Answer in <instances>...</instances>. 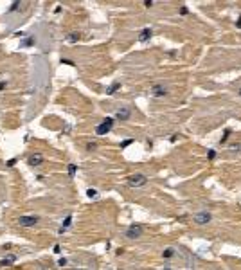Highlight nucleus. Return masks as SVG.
Returning <instances> with one entry per match:
<instances>
[{
	"label": "nucleus",
	"mask_w": 241,
	"mask_h": 270,
	"mask_svg": "<svg viewBox=\"0 0 241 270\" xmlns=\"http://www.w3.org/2000/svg\"><path fill=\"white\" fill-rule=\"evenodd\" d=\"M18 7H20V2H13V4H11V7H9V13H14Z\"/></svg>",
	"instance_id": "nucleus-20"
},
{
	"label": "nucleus",
	"mask_w": 241,
	"mask_h": 270,
	"mask_svg": "<svg viewBox=\"0 0 241 270\" xmlns=\"http://www.w3.org/2000/svg\"><path fill=\"white\" fill-rule=\"evenodd\" d=\"M115 117H117L119 121H128V119L132 117V110H130V108H119V110L115 112Z\"/></svg>",
	"instance_id": "nucleus-8"
},
{
	"label": "nucleus",
	"mask_w": 241,
	"mask_h": 270,
	"mask_svg": "<svg viewBox=\"0 0 241 270\" xmlns=\"http://www.w3.org/2000/svg\"><path fill=\"white\" fill-rule=\"evenodd\" d=\"M76 171H78V166H76V164H70V166H68V176L72 178V176L76 175Z\"/></svg>",
	"instance_id": "nucleus-16"
},
{
	"label": "nucleus",
	"mask_w": 241,
	"mask_h": 270,
	"mask_svg": "<svg viewBox=\"0 0 241 270\" xmlns=\"http://www.w3.org/2000/svg\"><path fill=\"white\" fill-rule=\"evenodd\" d=\"M238 95H239V97H241V88H239V90H238Z\"/></svg>",
	"instance_id": "nucleus-32"
},
{
	"label": "nucleus",
	"mask_w": 241,
	"mask_h": 270,
	"mask_svg": "<svg viewBox=\"0 0 241 270\" xmlns=\"http://www.w3.org/2000/svg\"><path fill=\"white\" fill-rule=\"evenodd\" d=\"M241 149V144L239 142H234V144H230V151H239Z\"/></svg>",
	"instance_id": "nucleus-21"
},
{
	"label": "nucleus",
	"mask_w": 241,
	"mask_h": 270,
	"mask_svg": "<svg viewBox=\"0 0 241 270\" xmlns=\"http://www.w3.org/2000/svg\"><path fill=\"white\" fill-rule=\"evenodd\" d=\"M211 220H212V214L209 211H200V213H196V214L193 216V222L196 225H207Z\"/></svg>",
	"instance_id": "nucleus-3"
},
{
	"label": "nucleus",
	"mask_w": 241,
	"mask_h": 270,
	"mask_svg": "<svg viewBox=\"0 0 241 270\" xmlns=\"http://www.w3.org/2000/svg\"><path fill=\"white\" fill-rule=\"evenodd\" d=\"M164 270H169V268H164Z\"/></svg>",
	"instance_id": "nucleus-33"
},
{
	"label": "nucleus",
	"mask_w": 241,
	"mask_h": 270,
	"mask_svg": "<svg viewBox=\"0 0 241 270\" xmlns=\"http://www.w3.org/2000/svg\"><path fill=\"white\" fill-rule=\"evenodd\" d=\"M207 159H209V160H214L216 159V151L214 149H209V151H207Z\"/></svg>",
	"instance_id": "nucleus-19"
},
{
	"label": "nucleus",
	"mask_w": 241,
	"mask_h": 270,
	"mask_svg": "<svg viewBox=\"0 0 241 270\" xmlns=\"http://www.w3.org/2000/svg\"><path fill=\"white\" fill-rule=\"evenodd\" d=\"M151 34H153V31H151V27H144L142 31H140V34H139V41H147L151 38Z\"/></svg>",
	"instance_id": "nucleus-9"
},
{
	"label": "nucleus",
	"mask_w": 241,
	"mask_h": 270,
	"mask_svg": "<svg viewBox=\"0 0 241 270\" xmlns=\"http://www.w3.org/2000/svg\"><path fill=\"white\" fill-rule=\"evenodd\" d=\"M95 148H97V144H95V142H88V144H86V149H88V151H94Z\"/></svg>",
	"instance_id": "nucleus-23"
},
{
	"label": "nucleus",
	"mask_w": 241,
	"mask_h": 270,
	"mask_svg": "<svg viewBox=\"0 0 241 270\" xmlns=\"http://www.w3.org/2000/svg\"><path fill=\"white\" fill-rule=\"evenodd\" d=\"M119 88H120V83H113L112 87H108V88H106V94H108V95H112L113 92H117Z\"/></svg>",
	"instance_id": "nucleus-14"
},
{
	"label": "nucleus",
	"mask_w": 241,
	"mask_h": 270,
	"mask_svg": "<svg viewBox=\"0 0 241 270\" xmlns=\"http://www.w3.org/2000/svg\"><path fill=\"white\" fill-rule=\"evenodd\" d=\"M178 11H180V14H182V16H186V14H189V9L186 7V6H182V7H180Z\"/></svg>",
	"instance_id": "nucleus-22"
},
{
	"label": "nucleus",
	"mask_w": 241,
	"mask_h": 270,
	"mask_svg": "<svg viewBox=\"0 0 241 270\" xmlns=\"http://www.w3.org/2000/svg\"><path fill=\"white\" fill-rule=\"evenodd\" d=\"M112 126H113V119H112V117H106L105 121L95 128V133L97 135H105V133H108V132L112 130Z\"/></svg>",
	"instance_id": "nucleus-5"
},
{
	"label": "nucleus",
	"mask_w": 241,
	"mask_h": 270,
	"mask_svg": "<svg viewBox=\"0 0 241 270\" xmlns=\"http://www.w3.org/2000/svg\"><path fill=\"white\" fill-rule=\"evenodd\" d=\"M27 164L33 166V168H36V166L43 164V155H40V153H31V155L27 157Z\"/></svg>",
	"instance_id": "nucleus-7"
},
{
	"label": "nucleus",
	"mask_w": 241,
	"mask_h": 270,
	"mask_svg": "<svg viewBox=\"0 0 241 270\" xmlns=\"http://www.w3.org/2000/svg\"><path fill=\"white\" fill-rule=\"evenodd\" d=\"M2 249H4V250H9V249H11V243H6V245H2Z\"/></svg>",
	"instance_id": "nucleus-28"
},
{
	"label": "nucleus",
	"mask_w": 241,
	"mask_h": 270,
	"mask_svg": "<svg viewBox=\"0 0 241 270\" xmlns=\"http://www.w3.org/2000/svg\"><path fill=\"white\" fill-rule=\"evenodd\" d=\"M86 196H88V198H97V191H95V189H86Z\"/></svg>",
	"instance_id": "nucleus-18"
},
{
	"label": "nucleus",
	"mask_w": 241,
	"mask_h": 270,
	"mask_svg": "<svg viewBox=\"0 0 241 270\" xmlns=\"http://www.w3.org/2000/svg\"><path fill=\"white\" fill-rule=\"evenodd\" d=\"M79 38H81L79 33H70V34H67V41H68V43H76Z\"/></svg>",
	"instance_id": "nucleus-12"
},
{
	"label": "nucleus",
	"mask_w": 241,
	"mask_h": 270,
	"mask_svg": "<svg viewBox=\"0 0 241 270\" xmlns=\"http://www.w3.org/2000/svg\"><path fill=\"white\" fill-rule=\"evenodd\" d=\"M58 265H59V267H65V265H67V259H65V257H59V259H58Z\"/></svg>",
	"instance_id": "nucleus-25"
},
{
	"label": "nucleus",
	"mask_w": 241,
	"mask_h": 270,
	"mask_svg": "<svg viewBox=\"0 0 241 270\" xmlns=\"http://www.w3.org/2000/svg\"><path fill=\"white\" fill-rule=\"evenodd\" d=\"M228 135H230V130H225V132H223V137H221V139H220V144H225V142H227V139H228Z\"/></svg>",
	"instance_id": "nucleus-17"
},
{
	"label": "nucleus",
	"mask_w": 241,
	"mask_h": 270,
	"mask_svg": "<svg viewBox=\"0 0 241 270\" xmlns=\"http://www.w3.org/2000/svg\"><path fill=\"white\" fill-rule=\"evenodd\" d=\"M13 263H16V256H14V254H9L7 257L0 259V267H2V268H4V267H11Z\"/></svg>",
	"instance_id": "nucleus-10"
},
{
	"label": "nucleus",
	"mask_w": 241,
	"mask_h": 270,
	"mask_svg": "<svg viewBox=\"0 0 241 270\" xmlns=\"http://www.w3.org/2000/svg\"><path fill=\"white\" fill-rule=\"evenodd\" d=\"M54 254H59V245H54Z\"/></svg>",
	"instance_id": "nucleus-30"
},
{
	"label": "nucleus",
	"mask_w": 241,
	"mask_h": 270,
	"mask_svg": "<svg viewBox=\"0 0 241 270\" xmlns=\"http://www.w3.org/2000/svg\"><path fill=\"white\" fill-rule=\"evenodd\" d=\"M144 6H146V7H151V6H153V2H151V0H146V2H144Z\"/></svg>",
	"instance_id": "nucleus-29"
},
{
	"label": "nucleus",
	"mask_w": 241,
	"mask_h": 270,
	"mask_svg": "<svg viewBox=\"0 0 241 270\" xmlns=\"http://www.w3.org/2000/svg\"><path fill=\"white\" fill-rule=\"evenodd\" d=\"M167 94H169V90H167V87L164 83H155L151 87V95L153 97H166Z\"/></svg>",
	"instance_id": "nucleus-4"
},
{
	"label": "nucleus",
	"mask_w": 241,
	"mask_h": 270,
	"mask_svg": "<svg viewBox=\"0 0 241 270\" xmlns=\"http://www.w3.org/2000/svg\"><path fill=\"white\" fill-rule=\"evenodd\" d=\"M132 142H133V139H126V141H124V142L120 144V148H126V146H130Z\"/></svg>",
	"instance_id": "nucleus-24"
},
{
	"label": "nucleus",
	"mask_w": 241,
	"mask_h": 270,
	"mask_svg": "<svg viewBox=\"0 0 241 270\" xmlns=\"http://www.w3.org/2000/svg\"><path fill=\"white\" fill-rule=\"evenodd\" d=\"M173 256H174V249L173 247H169V249H166V250L162 252V257H164V259H171Z\"/></svg>",
	"instance_id": "nucleus-13"
},
{
	"label": "nucleus",
	"mask_w": 241,
	"mask_h": 270,
	"mask_svg": "<svg viewBox=\"0 0 241 270\" xmlns=\"http://www.w3.org/2000/svg\"><path fill=\"white\" fill-rule=\"evenodd\" d=\"M146 184H147V176L140 175V173L132 175L128 178V186H130V187H142V186H146Z\"/></svg>",
	"instance_id": "nucleus-2"
},
{
	"label": "nucleus",
	"mask_w": 241,
	"mask_h": 270,
	"mask_svg": "<svg viewBox=\"0 0 241 270\" xmlns=\"http://www.w3.org/2000/svg\"><path fill=\"white\" fill-rule=\"evenodd\" d=\"M70 223H72V214H68L67 218H65V222H63V225L59 227V234H63V232H65V230H67L68 227H70Z\"/></svg>",
	"instance_id": "nucleus-11"
},
{
	"label": "nucleus",
	"mask_w": 241,
	"mask_h": 270,
	"mask_svg": "<svg viewBox=\"0 0 241 270\" xmlns=\"http://www.w3.org/2000/svg\"><path fill=\"white\" fill-rule=\"evenodd\" d=\"M236 25H238V27L241 29V14H239V18H238V24H236Z\"/></svg>",
	"instance_id": "nucleus-31"
},
{
	"label": "nucleus",
	"mask_w": 241,
	"mask_h": 270,
	"mask_svg": "<svg viewBox=\"0 0 241 270\" xmlns=\"http://www.w3.org/2000/svg\"><path fill=\"white\" fill-rule=\"evenodd\" d=\"M31 45H34V38L33 36H29V38H25L22 41V47H31Z\"/></svg>",
	"instance_id": "nucleus-15"
},
{
	"label": "nucleus",
	"mask_w": 241,
	"mask_h": 270,
	"mask_svg": "<svg viewBox=\"0 0 241 270\" xmlns=\"http://www.w3.org/2000/svg\"><path fill=\"white\" fill-rule=\"evenodd\" d=\"M14 164H16V159H11V160H7V168H13Z\"/></svg>",
	"instance_id": "nucleus-26"
},
{
	"label": "nucleus",
	"mask_w": 241,
	"mask_h": 270,
	"mask_svg": "<svg viewBox=\"0 0 241 270\" xmlns=\"http://www.w3.org/2000/svg\"><path fill=\"white\" fill-rule=\"evenodd\" d=\"M140 236H142V227L140 225H132V227L126 229V238L128 240H137Z\"/></svg>",
	"instance_id": "nucleus-6"
},
{
	"label": "nucleus",
	"mask_w": 241,
	"mask_h": 270,
	"mask_svg": "<svg viewBox=\"0 0 241 270\" xmlns=\"http://www.w3.org/2000/svg\"><path fill=\"white\" fill-rule=\"evenodd\" d=\"M6 87H7V83H6V81H0V92H2Z\"/></svg>",
	"instance_id": "nucleus-27"
},
{
	"label": "nucleus",
	"mask_w": 241,
	"mask_h": 270,
	"mask_svg": "<svg viewBox=\"0 0 241 270\" xmlns=\"http://www.w3.org/2000/svg\"><path fill=\"white\" fill-rule=\"evenodd\" d=\"M38 222H40V216H36V214H24L16 220V223L22 229H31V227L38 225Z\"/></svg>",
	"instance_id": "nucleus-1"
}]
</instances>
